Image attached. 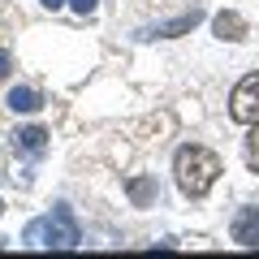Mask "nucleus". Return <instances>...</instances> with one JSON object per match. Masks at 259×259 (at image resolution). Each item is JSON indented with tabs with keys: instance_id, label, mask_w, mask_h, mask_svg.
<instances>
[{
	"instance_id": "1",
	"label": "nucleus",
	"mask_w": 259,
	"mask_h": 259,
	"mask_svg": "<svg viewBox=\"0 0 259 259\" xmlns=\"http://www.w3.org/2000/svg\"><path fill=\"white\" fill-rule=\"evenodd\" d=\"M173 173H177V186H182V194H190V199H203L207 190L216 186V177H221V156L207 147H182L173 156Z\"/></svg>"
},
{
	"instance_id": "2",
	"label": "nucleus",
	"mask_w": 259,
	"mask_h": 259,
	"mask_svg": "<svg viewBox=\"0 0 259 259\" xmlns=\"http://www.w3.org/2000/svg\"><path fill=\"white\" fill-rule=\"evenodd\" d=\"M26 242L39 250H74L78 242H82V233H78V221L65 207H56L52 216H39V221L26 225Z\"/></svg>"
},
{
	"instance_id": "3",
	"label": "nucleus",
	"mask_w": 259,
	"mask_h": 259,
	"mask_svg": "<svg viewBox=\"0 0 259 259\" xmlns=\"http://www.w3.org/2000/svg\"><path fill=\"white\" fill-rule=\"evenodd\" d=\"M229 117L238 125H259V74H246L229 95Z\"/></svg>"
},
{
	"instance_id": "4",
	"label": "nucleus",
	"mask_w": 259,
	"mask_h": 259,
	"mask_svg": "<svg viewBox=\"0 0 259 259\" xmlns=\"http://www.w3.org/2000/svg\"><path fill=\"white\" fill-rule=\"evenodd\" d=\"M233 242L246 250L259 246V207H242L238 216H233Z\"/></svg>"
},
{
	"instance_id": "5",
	"label": "nucleus",
	"mask_w": 259,
	"mask_h": 259,
	"mask_svg": "<svg viewBox=\"0 0 259 259\" xmlns=\"http://www.w3.org/2000/svg\"><path fill=\"white\" fill-rule=\"evenodd\" d=\"M13 143H18L26 156H44V147H48V130L26 125V130H18V134H13Z\"/></svg>"
},
{
	"instance_id": "6",
	"label": "nucleus",
	"mask_w": 259,
	"mask_h": 259,
	"mask_svg": "<svg viewBox=\"0 0 259 259\" xmlns=\"http://www.w3.org/2000/svg\"><path fill=\"white\" fill-rule=\"evenodd\" d=\"M212 30H216L221 39H229V44H233V39H246V22H242L238 13H229V9H225V13H216Z\"/></svg>"
},
{
	"instance_id": "7",
	"label": "nucleus",
	"mask_w": 259,
	"mask_h": 259,
	"mask_svg": "<svg viewBox=\"0 0 259 259\" xmlns=\"http://www.w3.org/2000/svg\"><path fill=\"white\" fill-rule=\"evenodd\" d=\"M39 104H44V100H39L35 87H13V91H9V108L13 112H39Z\"/></svg>"
},
{
	"instance_id": "8",
	"label": "nucleus",
	"mask_w": 259,
	"mask_h": 259,
	"mask_svg": "<svg viewBox=\"0 0 259 259\" xmlns=\"http://www.w3.org/2000/svg\"><path fill=\"white\" fill-rule=\"evenodd\" d=\"M194 22H199V13H186V18H177V22H160V26H147V30H143V35H147V39H168V35H182V30H190L194 26Z\"/></svg>"
},
{
	"instance_id": "9",
	"label": "nucleus",
	"mask_w": 259,
	"mask_h": 259,
	"mask_svg": "<svg viewBox=\"0 0 259 259\" xmlns=\"http://www.w3.org/2000/svg\"><path fill=\"white\" fill-rule=\"evenodd\" d=\"M130 199L139 207H147L151 199H156V182H151V177H134V182H130Z\"/></svg>"
},
{
	"instance_id": "10",
	"label": "nucleus",
	"mask_w": 259,
	"mask_h": 259,
	"mask_svg": "<svg viewBox=\"0 0 259 259\" xmlns=\"http://www.w3.org/2000/svg\"><path fill=\"white\" fill-rule=\"evenodd\" d=\"M246 164H250V168L259 173V125H255V134L246 139Z\"/></svg>"
},
{
	"instance_id": "11",
	"label": "nucleus",
	"mask_w": 259,
	"mask_h": 259,
	"mask_svg": "<svg viewBox=\"0 0 259 259\" xmlns=\"http://www.w3.org/2000/svg\"><path fill=\"white\" fill-rule=\"evenodd\" d=\"M69 5H74V13H82V18H87V13H95L100 0H69Z\"/></svg>"
},
{
	"instance_id": "12",
	"label": "nucleus",
	"mask_w": 259,
	"mask_h": 259,
	"mask_svg": "<svg viewBox=\"0 0 259 259\" xmlns=\"http://www.w3.org/2000/svg\"><path fill=\"white\" fill-rule=\"evenodd\" d=\"M9 69H13V65H9V52H0V78H9Z\"/></svg>"
},
{
	"instance_id": "13",
	"label": "nucleus",
	"mask_w": 259,
	"mask_h": 259,
	"mask_svg": "<svg viewBox=\"0 0 259 259\" xmlns=\"http://www.w3.org/2000/svg\"><path fill=\"white\" fill-rule=\"evenodd\" d=\"M39 5H48V9H61V5H65V0H39Z\"/></svg>"
},
{
	"instance_id": "14",
	"label": "nucleus",
	"mask_w": 259,
	"mask_h": 259,
	"mask_svg": "<svg viewBox=\"0 0 259 259\" xmlns=\"http://www.w3.org/2000/svg\"><path fill=\"white\" fill-rule=\"evenodd\" d=\"M0 212H5V203H0Z\"/></svg>"
}]
</instances>
